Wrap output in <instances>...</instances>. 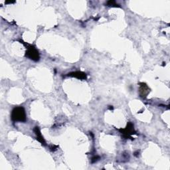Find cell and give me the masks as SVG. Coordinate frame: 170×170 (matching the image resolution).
I'll use <instances>...</instances> for the list:
<instances>
[{"label": "cell", "instance_id": "obj_1", "mask_svg": "<svg viewBox=\"0 0 170 170\" xmlns=\"http://www.w3.org/2000/svg\"><path fill=\"white\" fill-rule=\"evenodd\" d=\"M11 119L15 122H25L27 118L25 109L23 107H21V106L14 108L12 110Z\"/></svg>", "mask_w": 170, "mask_h": 170}, {"label": "cell", "instance_id": "obj_2", "mask_svg": "<svg viewBox=\"0 0 170 170\" xmlns=\"http://www.w3.org/2000/svg\"><path fill=\"white\" fill-rule=\"evenodd\" d=\"M25 56L30 59L34 60V61H38L40 59L39 53L38 51L36 49L35 47L30 45H27V47Z\"/></svg>", "mask_w": 170, "mask_h": 170}, {"label": "cell", "instance_id": "obj_3", "mask_svg": "<svg viewBox=\"0 0 170 170\" xmlns=\"http://www.w3.org/2000/svg\"><path fill=\"white\" fill-rule=\"evenodd\" d=\"M134 129H133V125L132 123H128L125 129L122 130V133L124 135L126 138H130V136L134 133Z\"/></svg>", "mask_w": 170, "mask_h": 170}, {"label": "cell", "instance_id": "obj_4", "mask_svg": "<svg viewBox=\"0 0 170 170\" xmlns=\"http://www.w3.org/2000/svg\"><path fill=\"white\" fill-rule=\"evenodd\" d=\"M68 76L72 77H75V78H77V79H81V80L86 79V78H87L86 74L84 73V72H80V71L71 72V73L68 74Z\"/></svg>", "mask_w": 170, "mask_h": 170}, {"label": "cell", "instance_id": "obj_5", "mask_svg": "<svg viewBox=\"0 0 170 170\" xmlns=\"http://www.w3.org/2000/svg\"><path fill=\"white\" fill-rule=\"evenodd\" d=\"M34 132L35 133V135H36V137H37V140L39 141V142L41 143V144L43 145H45V140L43 137L42 136V135H41V131L39 130V128L37 126H36L34 128Z\"/></svg>", "mask_w": 170, "mask_h": 170}, {"label": "cell", "instance_id": "obj_6", "mask_svg": "<svg viewBox=\"0 0 170 170\" xmlns=\"http://www.w3.org/2000/svg\"><path fill=\"white\" fill-rule=\"evenodd\" d=\"M142 85H140V93L141 96L142 97H145L147 96V94L150 92V89L147 86V85L144 83L141 84Z\"/></svg>", "mask_w": 170, "mask_h": 170}, {"label": "cell", "instance_id": "obj_7", "mask_svg": "<svg viewBox=\"0 0 170 170\" xmlns=\"http://www.w3.org/2000/svg\"><path fill=\"white\" fill-rule=\"evenodd\" d=\"M107 6H112V7H117L118 6V4H116L115 1H109L107 2Z\"/></svg>", "mask_w": 170, "mask_h": 170}]
</instances>
